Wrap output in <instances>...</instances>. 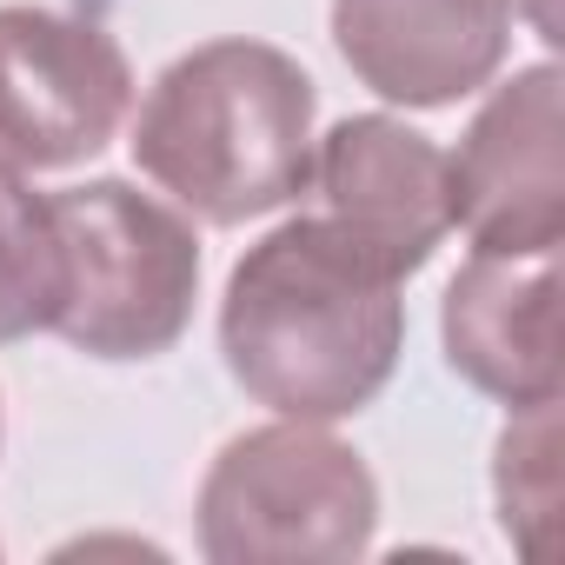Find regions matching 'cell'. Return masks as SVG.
<instances>
[{
	"mask_svg": "<svg viewBox=\"0 0 565 565\" xmlns=\"http://www.w3.org/2000/svg\"><path fill=\"white\" fill-rule=\"evenodd\" d=\"M512 0H333V47L393 107L479 94L512 47Z\"/></svg>",
	"mask_w": 565,
	"mask_h": 565,
	"instance_id": "obj_8",
	"label": "cell"
},
{
	"mask_svg": "<svg viewBox=\"0 0 565 565\" xmlns=\"http://www.w3.org/2000/svg\"><path fill=\"white\" fill-rule=\"evenodd\" d=\"M406 273L300 213L253 239L220 300V353L246 399L279 419H353L373 406L406 347Z\"/></svg>",
	"mask_w": 565,
	"mask_h": 565,
	"instance_id": "obj_1",
	"label": "cell"
},
{
	"mask_svg": "<svg viewBox=\"0 0 565 565\" xmlns=\"http://www.w3.org/2000/svg\"><path fill=\"white\" fill-rule=\"evenodd\" d=\"M499 525L525 552L539 545V519L558 499V399L519 406L512 426L499 433Z\"/></svg>",
	"mask_w": 565,
	"mask_h": 565,
	"instance_id": "obj_11",
	"label": "cell"
},
{
	"mask_svg": "<svg viewBox=\"0 0 565 565\" xmlns=\"http://www.w3.org/2000/svg\"><path fill=\"white\" fill-rule=\"evenodd\" d=\"M565 81L552 61L519 67L486 94L459 153H446L452 226L479 253H532L565 239Z\"/></svg>",
	"mask_w": 565,
	"mask_h": 565,
	"instance_id": "obj_6",
	"label": "cell"
},
{
	"mask_svg": "<svg viewBox=\"0 0 565 565\" xmlns=\"http://www.w3.org/2000/svg\"><path fill=\"white\" fill-rule=\"evenodd\" d=\"M67 307V239L54 193L0 160V347L54 333Z\"/></svg>",
	"mask_w": 565,
	"mask_h": 565,
	"instance_id": "obj_10",
	"label": "cell"
},
{
	"mask_svg": "<svg viewBox=\"0 0 565 565\" xmlns=\"http://www.w3.org/2000/svg\"><path fill=\"white\" fill-rule=\"evenodd\" d=\"M446 366L499 399V406H545L558 399V246L532 253H479L452 273L439 307Z\"/></svg>",
	"mask_w": 565,
	"mask_h": 565,
	"instance_id": "obj_9",
	"label": "cell"
},
{
	"mask_svg": "<svg viewBox=\"0 0 565 565\" xmlns=\"http://www.w3.org/2000/svg\"><path fill=\"white\" fill-rule=\"evenodd\" d=\"M307 186L320 193V213L393 273H419L452 233L446 153L393 114H353L313 140Z\"/></svg>",
	"mask_w": 565,
	"mask_h": 565,
	"instance_id": "obj_7",
	"label": "cell"
},
{
	"mask_svg": "<svg viewBox=\"0 0 565 565\" xmlns=\"http://www.w3.org/2000/svg\"><path fill=\"white\" fill-rule=\"evenodd\" d=\"M320 94L266 41L180 54L134 114V167L206 226H246L307 193Z\"/></svg>",
	"mask_w": 565,
	"mask_h": 565,
	"instance_id": "obj_2",
	"label": "cell"
},
{
	"mask_svg": "<svg viewBox=\"0 0 565 565\" xmlns=\"http://www.w3.org/2000/svg\"><path fill=\"white\" fill-rule=\"evenodd\" d=\"M193 512L213 565H347L373 545L380 486L347 439L279 419L220 446Z\"/></svg>",
	"mask_w": 565,
	"mask_h": 565,
	"instance_id": "obj_3",
	"label": "cell"
},
{
	"mask_svg": "<svg viewBox=\"0 0 565 565\" xmlns=\"http://www.w3.org/2000/svg\"><path fill=\"white\" fill-rule=\"evenodd\" d=\"M67 239L61 340L94 360H153L180 347L200 300L193 220L127 180H87L54 193Z\"/></svg>",
	"mask_w": 565,
	"mask_h": 565,
	"instance_id": "obj_4",
	"label": "cell"
},
{
	"mask_svg": "<svg viewBox=\"0 0 565 565\" xmlns=\"http://www.w3.org/2000/svg\"><path fill=\"white\" fill-rule=\"evenodd\" d=\"M134 107V67L100 21L54 8H0V160H94Z\"/></svg>",
	"mask_w": 565,
	"mask_h": 565,
	"instance_id": "obj_5",
	"label": "cell"
}]
</instances>
